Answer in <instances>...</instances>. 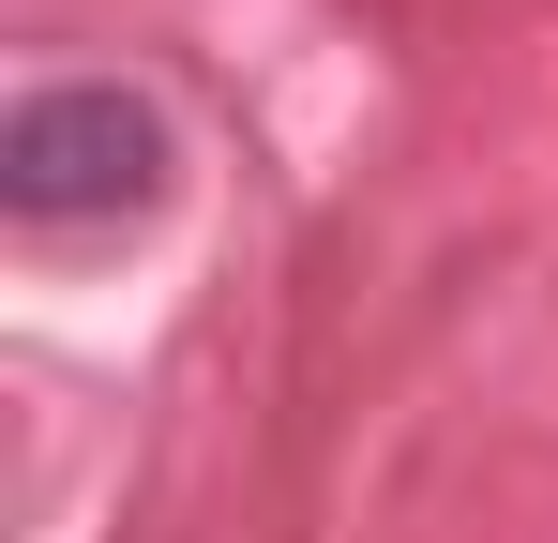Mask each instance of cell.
Wrapping results in <instances>:
<instances>
[{"label":"cell","instance_id":"1","mask_svg":"<svg viewBox=\"0 0 558 543\" xmlns=\"http://www.w3.org/2000/svg\"><path fill=\"white\" fill-rule=\"evenodd\" d=\"M151 181H167V121H151L136 90H106V76H61V90H31V106L0 121V196H15L31 227L136 212Z\"/></svg>","mask_w":558,"mask_h":543}]
</instances>
